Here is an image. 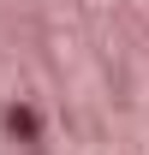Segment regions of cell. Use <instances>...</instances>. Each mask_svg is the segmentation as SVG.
<instances>
[{"mask_svg": "<svg viewBox=\"0 0 149 155\" xmlns=\"http://www.w3.org/2000/svg\"><path fill=\"white\" fill-rule=\"evenodd\" d=\"M6 137L12 143H30V149L42 143V114L30 101H6Z\"/></svg>", "mask_w": 149, "mask_h": 155, "instance_id": "6da1fadb", "label": "cell"}]
</instances>
